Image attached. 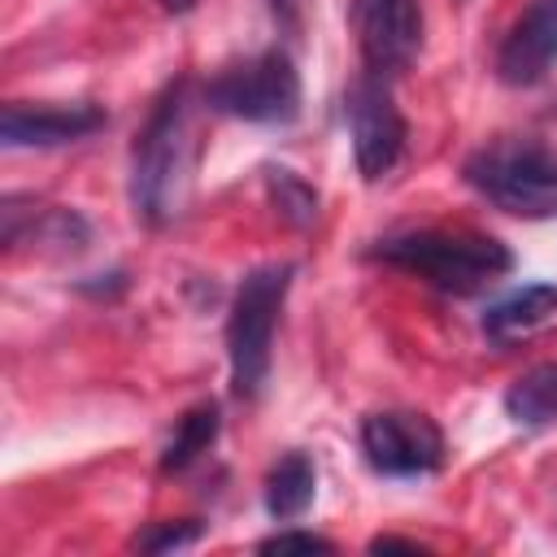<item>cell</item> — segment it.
<instances>
[{
  "mask_svg": "<svg viewBox=\"0 0 557 557\" xmlns=\"http://www.w3.org/2000/svg\"><path fill=\"white\" fill-rule=\"evenodd\" d=\"M200 104L205 96L196 100L187 78L170 83L135 139L131 205L148 226H170L191 200L196 165H200V126H196Z\"/></svg>",
  "mask_w": 557,
  "mask_h": 557,
  "instance_id": "6da1fadb",
  "label": "cell"
},
{
  "mask_svg": "<svg viewBox=\"0 0 557 557\" xmlns=\"http://www.w3.org/2000/svg\"><path fill=\"white\" fill-rule=\"evenodd\" d=\"M374 257L426 278L448 296H474L513 265V252L500 239L474 231H405L379 239Z\"/></svg>",
  "mask_w": 557,
  "mask_h": 557,
  "instance_id": "7a4b0ae2",
  "label": "cell"
},
{
  "mask_svg": "<svg viewBox=\"0 0 557 557\" xmlns=\"http://www.w3.org/2000/svg\"><path fill=\"white\" fill-rule=\"evenodd\" d=\"M287 287H292V265H261L244 274V283L235 287L226 318V361H231V392L239 400L261 396L270 379V348Z\"/></svg>",
  "mask_w": 557,
  "mask_h": 557,
  "instance_id": "3957f363",
  "label": "cell"
},
{
  "mask_svg": "<svg viewBox=\"0 0 557 557\" xmlns=\"http://www.w3.org/2000/svg\"><path fill=\"white\" fill-rule=\"evenodd\" d=\"M466 183L513 218L557 213V157L531 139H500L466 161Z\"/></svg>",
  "mask_w": 557,
  "mask_h": 557,
  "instance_id": "277c9868",
  "label": "cell"
},
{
  "mask_svg": "<svg viewBox=\"0 0 557 557\" xmlns=\"http://www.w3.org/2000/svg\"><path fill=\"white\" fill-rule=\"evenodd\" d=\"M200 96L213 113L257 126H287L300 113V74L283 48H270L218 70Z\"/></svg>",
  "mask_w": 557,
  "mask_h": 557,
  "instance_id": "5b68a950",
  "label": "cell"
},
{
  "mask_svg": "<svg viewBox=\"0 0 557 557\" xmlns=\"http://www.w3.org/2000/svg\"><path fill=\"white\" fill-rule=\"evenodd\" d=\"M344 117H348V135H352V157L366 183H379L383 174H392V165L405 152V117L383 83V74H361L348 91H344Z\"/></svg>",
  "mask_w": 557,
  "mask_h": 557,
  "instance_id": "8992f818",
  "label": "cell"
},
{
  "mask_svg": "<svg viewBox=\"0 0 557 557\" xmlns=\"http://www.w3.org/2000/svg\"><path fill=\"white\" fill-rule=\"evenodd\" d=\"M361 453L387 479H418L444 466V431L413 409H383L361 422Z\"/></svg>",
  "mask_w": 557,
  "mask_h": 557,
  "instance_id": "52a82bcc",
  "label": "cell"
},
{
  "mask_svg": "<svg viewBox=\"0 0 557 557\" xmlns=\"http://www.w3.org/2000/svg\"><path fill=\"white\" fill-rule=\"evenodd\" d=\"M352 26L370 74H400L422 48L418 0H352Z\"/></svg>",
  "mask_w": 557,
  "mask_h": 557,
  "instance_id": "ba28073f",
  "label": "cell"
},
{
  "mask_svg": "<svg viewBox=\"0 0 557 557\" xmlns=\"http://www.w3.org/2000/svg\"><path fill=\"white\" fill-rule=\"evenodd\" d=\"M104 122L109 117L100 104H4L0 139L9 148H61L96 135Z\"/></svg>",
  "mask_w": 557,
  "mask_h": 557,
  "instance_id": "9c48e42d",
  "label": "cell"
},
{
  "mask_svg": "<svg viewBox=\"0 0 557 557\" xmlns=\"http://www.w3.org/2000/svg\"><path fill=\"white\" fill-rule=\"evenodd\" d=\"M553 61H557V0H531L496 52V74L509 87H531L553 70Z\"/></svg>",
  "mask_w": 557,
  "mask_h": 557,
  "instance_id": "30bf717a",
  "label": "cell"
},
{
  "mask_svg": "<svg viewBox=\"0 0 557 557\" xmlns=\"http://www.w3.org/2000/svg\"><path fill=\"white\" fill-rule=\"evenodd\" d=\"M553 313H557V283H527L483 313V331H487V339L509 344V339H522L535 326H544Z\"/></svg>",
  "mask_w": 557,
  "mask_h": 557,
  "instance_id": "8fae6325",
  "label": "cell"
},
{
  "mask_svg": "<svg viewBox=\"0 0 557 557\" xmlns=\"http://www.w3.org/2000/svg\"><path fill=\"white\" fill-rule=\"evenodd\" d=\"M318 492V470L305 453H283L265 474V513L274 522H296Z\"/></svg>",
  "mask_w": 557,
  "mask_h": 557,
  "instance_id": "7c38bea8",
  "label": "cell"
},
{
  "mask_svg": "<svg viewBox=\"0 0 557 557\" xmlns=\"http://www.w3.org/2000/svg\"><path fill=\"white\" fill-rule=\"evenodd\" d=\"M505 413L518 426H548L557 418V361L531 366L505 392Z\"/></svg>",
  "mask_w": 557,
  "mask_h": 557,
  "instance_id": "4fadbf2b",
  "label": "cell"
},
{
  "mask_svg": "<svg viewBox=\"0 0 557 557\" xmlns=\"http://www.w3.org/2000/svg\"><path fill=\"white\" fill-rule=\"evenodd\" d=\"M213 440H218V405L205 400V405H196V409H187V413L178 418V426H174V435H170V444H165V453H161V470H165V474L187 470L200 453H209Z\"/></svg>",
  "mask_w": 557,
  "mask_h": 557,
  "instance_id": "5bb4252c",
  "label": "cell"
},
{
  "mask_svg": "<svg viewBox=\"0 0 557 557\" xmlns=\"http://www.w3.org/2000/svg\"><path fill=\"white\" fill-rule=\"evenodd\" d=\"M265 187H270V200H274V209H278L283 222L309 226V222L318 218V191H313L300 174H292V170H283V165H270V170H265Z\"/></svg>",
  "mask_w": 557,
  "mask_h": 557,
  "instance_id": "9a60e30c",
  "label": "cell"
},
{
  "mask_svg": "<svg viewBox=\"0 0 557 557\" xmlns=\"http://www.w3.org/2000/svg\"><path fill=\"white\" fill-rule=\"evenodd\" d=\"M200 540V522L196 518H183V522H157L152 531L135 535V548L144 553H170V548H187Z\"/></svg>",
  "mask_w": 557,
  "mask_h": 557,
  "instance_id": "2e32d148",
  "label": "cell"
},
{
  "mask_svg": "<svg viewBox=\"0 0 557 557\" xmlns=\"http://www.w3.org/2000/svg\"><path fill=\"white\" fill-rule=\"evenodd\" d=\"M257 548L261 553H335V544L313 535V531H278V535L261 540Z\"/></svg>",
  "mask_w": 557,
  "mask_h": 557,
  "instance_id": "e0dca14e",
  "label": "cell"
},
{
  "mask_svg": "<svg viewBox=\"0 0 557 557\" xmlns=\"http://www.w3.org/2000/svg\"><path fill=\"white\" fill-rule=\"evenodd\" d=\"M370 553H426L418 540H396V535H379L370 540Z\"/></svg>",
  "mask_w": 557,
  "mask_h": 557,
  "instance_id": "ac0fdd59",
  "label": "cell"
},
{
  "mask_svg": "<svg viewBox=\"0 0 557 557\" xmlns=\"http://www.w3.org/2000/svg\"><path fill=\"white\" fill-rule=\"evenodd\" d=\"M270 9L278 17V26H287V30L300 26V0H270Z\"/></svg>",
  "mask_w": 557,
  "mask_h": 557,
  "instance_id": "d6986e66",
  "label": "cell"
},
{
  "mask_svg": "<svg viewBox=\"0 0 557 557\" xmlns=\"http://www.w3.org/2000/svg\"><path fill=\"white\" fill-rule=\"evenodd\" d=\"M196 0H161V9H170V13H187Z\"/></svg>",
  "mask_w": 557,
  "mask_h": 557,
  "instance_id": "ffe728a7",
  "label": "cell"
}]
</instances>
